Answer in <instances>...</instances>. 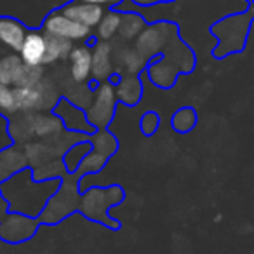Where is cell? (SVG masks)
Masks as SVG:
<instances>
[{"instance_id": "d6a6232c", "label": "cell", "mask_w": 254, "mask_h": 254, "mask_svg": "<svg viewBox=\"0 0 254 254\" xmlns=\"http://www.w3.org/2000/svg\"><path fill=\"white\" fill-rule=\"evenodd\" d=\"M91 150H92V145H91V141H89V138L71 146V148L68 150L63 157V162H64V166H66L68 173H75L77 167H78V164L82 162V159H84Z\"/></svg>"}, {"instance_id": "f546056e", "label": "cell", "mask_w": 254, "mask_h": 254, "mask_svg": "<svg viewBox=\"0 0 254 254\" xmlns=\"http://www.w3.org/2000/svg\"><path fill=\"white\" fill-rule=\"evenodd\" d=\"M64 98L70 103H73L75 106L82 110H87L92 103V98H94V89L87 84V82H73V87H68Z\"/></svg>"}, {"instance_id": "4fadbf2b", "label": "cell", "mask_w": 254, "mask_h": 254, "mask_svg": "<svg viewBox=\"0 0 254 254\" xmlns=\"http://www.w3.org/2000/svg\"><path fill=\"white\" fill-rule=\"evenodd\" d=\"M46 53H47V39L46 33L39 32V30H32L26 35L23 47L19 51V56H21L23 63L25 64H35V66H44V61H46Z\"/></svg>"}, {"instance_id": "f35d334b", "label": "cell", "mask_w": 254, "mask_h": 254, "mask_svg": "<svg viewBox=\"0 0 254 254\" xmlns=\"http://www.w3.org/2000/svg\"><path fill=\"white\" fill-rule=\"evenodd\" d=\"M7 211H9V204L4 198V195H2V191H0V219L7 214Z\"/></svg>"}, {"instance_id": "8d00e7d4", "label": "cell", "mask_w": 254, "mask_h": 254, "mask_svg": "<svg viewBox=\"0 0 254 254\" xmlns=\"http://www.w3.org/2000/svg\"><path fill=\"white\" fill-rule=\"evenodd\" d=\"M159 124H160V119L155 112H146L141 119V131L145 132L146 136H152L157 132L159 129Z\"/></svg>"}, {"instance_id": "5b68a950", "label": "cell", "mask_w": 254, "mask_h": 254, "mask_svg": "<svg viewBox=\"0 0 254 254\" xmlns=\"http://www.w3.org/2000/svg\"><path fill=\"white\" fill-rule=\"evenodd\" d=\"M178 35V26L173 23H157V25L146 26L141 35L136 39V49L146 58H157L164 53L167 44Z\"/></svg>"}, {"instance_id": "e575fe53", "label": "cell", "mask_w": 254, "mask_h": 254, "mask_svg": "<svg viewBox=\"0 0 254 254\" xmlns=\"http://www.w3.org/2000/svg\"><path fill=\"white\" fill-rule=\"evenodd\" d=\"M44 80V66H35V64H25L16 80L14 87H37Z\"/></svg>"}, {"instance_id": "836d02e7", "label": "cell", "mask_w": 254, "mask_h": 254, "mask_svg": "<svg viewBox=\"0 0 254 254\" xmlns=\"http://www.w3.org/2000/svg\"><path fill=\"white\" fill-rule=\"evenodd\" d=\"M18 98L19 112L33 113L39 112V92L37 87H14Z\"/></svg>"}, {"instance_id": "d4e9b609", "label": "cell", "mask_w": 254, "mask_h": 254, "mask_svg": "<svg viewBox=\"0 0 254 254\" xmlns=\"http://www.w3.org/2000/svg\"><path fill=\"white\" fill-rule=\"evenodd\" d=\"M47 53H46V61L44 64H53L56 61H63L68 60L71 49H73V42L66 39H61V37H54V35H47Z\"/></svg>"}, {"instance_id": "8992f818", "label": "cell", "mask_w": 254, "mask_h": 254, "mask_svg": "<svg viewBox=\"0 0 254 254\" xmlns=\"http://www.w3.org/2000/svg\"><path fill=\"white\" fill-rule=\"evenodd\" d=\"M39 219L23 212H7L0 219V239L9 244H21L37 233Z\"/></svg>"}, {"instance_id": "f1b7e54d", "label": "cell", "mask_w": 254, "mask_h": 254, "mask_svg": "<svg viewBox=\"0 0 254 254\" xmlns=\"http://www.w3.org/2000/svg\"><path fill=\"white\" fill-rule=\"evenodd\" d=\"M32 173L35 181H46V180H63L68 174V171L63 159H54L42 164V166L35 167V169H32Z\"/></svg>"}, {"instance_id": "ac0fdd59", "label": "cell", "mask_w": 254, "mask_h": 254, "mask_svg": "<svg viewBox=\"0 0 254 254\" xmlns=\"http://www.w3.org/2000/svg\"><path fill=\"white\" fill-rule=\"evenodd\" d=\"M146 73L148 78L152 80V84H155L160 89H171L178 80V68L173 63L166 60V58L159 56L153 63H150L146 66Z\"/></svg>"}, {"instance_id": "2e32d148", "label": "cell", "mask_w": 254, "mask_h": 254, "mask_svg": "<svg viewBox=\"0 0 254 254\" xmlns=\"http://www.w3.org/2000/svg\"><path fill=\"white\" fill-rule=\"evenodd\" d=\"M115 71L119 75H139L148 66V60L136 47H124L115 54Z\"/></svg>"}, {"instance_id": "30bf717a", "label": "cell", "mask_w": 254, "mask_h": 254, "mask_svg": "<svg viewBox=\"0 0 254 254\" xmlns=\"http://www.w3.org/2000/svg\"><path fill=\"white\" fill-rule=\"evenodd\" d=\"M160 56L166 58L169 63H173L180 73H191L195 64H197V58H195L193 51L178 35L167 44V47L164 49V53Z\"/></svg>"}, {"instance_id": "4dcf8cb0", "label": "cell", "mask_w": 254, "mask_h": 254, "mask_svg": "<svg viewBox=\"0 0 254 254\" xmlns=\"http://www.w3.org/2000/svg\"><path fill=\"white\" fill-rule=\"evenodd\" d=\"M197 112L190 106H185L174 112L173 119H171V126L176 132L185 134V132H190L195 126H197Z\"/></svg>"}, {"instance_id": "8fae6325", "label": "cell", "mask_w": 254, "mask_h": 254, "mask_svg": "<svg viewBox=\"0 0 254 254\" xmlns=\"http://www.w3.org/2000/svg\"><path fill=\"white\" fill-rule=\"evenodd\" d=\"M61 11H63L68 18L73 19V21L89 26V28L98 26L103 18V14L106 12L105 9H103V5L89 4V2H82V0L70 2V4L64 5Z\"/></svg>"}, {"instance_id": "7a4b0ae2", "label": "cell", "mask_w": 254, "mask_h": 254, "mask_svg": "<svg viewBox=\"0 0 254 254\" xmlns=\"http://www.w3.org/2000/svg\"><path fill=\"white\" fill-rule=\"evenodd\" d=\"M254 23V2L247 4V9L225 16L211 26V33L218 39L212 49L216 60H223L232 54L242 53L247 46L251 26Z\"/></svg>"}, {"instance_id": "277c9868", "label": "cell", "mask_w": 254, "mask_h": 254, "mask_svg": "<svg viewBox=\"0 0 254 254\" xmlns=\"http://www.w3.org/2000/svg\"><path fill=\"white\" fill-rule=\"evenodd\" d=\"M117 101L119 99H117L115 84L110 80L99 82V85L94 89V98H92L91 106L85 110L89 124L94 129H106L115 117Z\"/></svg>"}, {"instance_id": "603a6c76", "label": "cell", "mask_w": 254, "mask_h": 254, "mask_svg": "<svg viewBox=\"0 0 254 254\" xmlns=\"http://www.w3.org/2000/svg\"><path fill=\"white\" fill-rule=\"evenodd\" d=\"M146 28L145 18L134 11H124L122 12V23H120L119 35L122 40H136L141 32Z\"/></svg>"}, {"instance_id": "7402d4cb", "label": "cell", "mask_w": 254, "mask_h": 254, "mask_svg": "<svg viewBox=\"0 0 254 254\" xmlns=\"http://www.w3.org/2000/svg\"><path fill=\"white\" fill-rule=\"evenodd\" d=\"M23 152H25V155H26L30 169H35V167L56 159L53 146H51V143L46 141V139L26 143V145H23Z\"/></svg>"}, {"instance_id": "ffe728a7", "label": "cell", "mask_w": 254, "mask_h": 254, "mask_svg": "<svg viewBox=\"0 0 254 254\" xmlns=\"http://www.w3.org/2000/svg\"><path fill=\"white\" fill-rule=\"evenodd\" d=\"M25 167H28V160H26L23 148L7 146V148L0 150V185Z\"/></svg>"}, {"instance_id": "1f68e13d", "label": "cell", "mask_w": 254, "mask_h": 254, "mask_svg": "<svg viewBox=\"0 0 254 254\" xmlns=\"http://www.w3.org/2000/svg\"><path fill=\"white\" fill-rule=\"evenodd\" d=\"M106 162H108V157L96 152V150H91V152L82 159V162L78 164L75 174H77L78 178L87 176V174H98L103 171V167L106 166Z\"/></svg>"}, {"instance_id": "ab89813d", "label": "cell", "mask_w": 254, "mask_h": 254, "mask_svg": "<svg viewBox=\"0 0 254 254\" xmlns=\"http://www.w3.org/2000/svg\"><path fill=\"white\" fill-rule=\"evenodd\" d=\"M132 2L138 4V5H141V7H148V5L155 4V2H159V0H132Z\"/></svg>"}, {"instance_id": "d6986e66", "label": "cell", "mask_w": 254, "mask_h": 254, "mask_svg": "<svg viewBox=\"0 0 254 254\" xmlns=\"http://www.w3.org/2000/svg\"><path fill=\"white\" fill-rule=\"evenodd\" d=\"M117 99L127 106H134L143 96V84L138 75H120L115 78Z\"/></svg>"}, {"instance_id": "e0dca14e", "label": "cell", "mask_w": 254, "mask_h": 254, "mask_svg": "<svg viewBox=\"0 0 254 254\" xmlns=\"http://www.w3.org/2000/svg\"><path fill=\"white\" fill-rule=\"evenodd\" d=\"M28 30L21 21L14 18H0V44L9 47L14 53H19L25 42Z\"/></svg>"}, {"instance_id": "484cf974", "label": "cell", "mask_w": 254, "mask_h": 254, "mask_svg": "<svg viewBox=\"0 0 254 254\" xmlns=\"http://www.w3.org/2000/svg\"><path fill=\"white\" fill-rule=\"evenodd\" d=\"M37 92H39V112H53L58 106V103L63 99L58 85L53 84L51 80H47L46 77L37 85Z\"/></svg>"}, {"instance_id": "9a60e30c", "label": "cell", "mask_w": 254, "mask_h": 254, "mask_svg": "<svg viewBox=\"0 0 254 254\" xmlns=\"http://www.w3.org/2000/svg\"><path fill=\"white\" fill-rule=\"evenodd\" d=\"M33 134L39 139H53L58 138L66 131L63 120L51 112H33L32 113Z\"/></svg>"}, {"instance_id": "83f0119b", "label": "cell", "mask_w": 254, "mask_h": 254, "mask_svg": "<svg viewBox=\"0 0 254 254\" xmlns=\"http://www.w3.org/2000/svg\"><path fill=\"white\" fill-rule=\"evenodd\" d=\"M89 141H91V145H92V150L103 153V155L108 157V159L117 152V148H119L117 138L110 131H106V129H98V131H94L89 136Z\"/></svg>"}, {"instance_id": "60d3db41", "label": "cell", "mask_w": 254, "mask_h": 254, "mask_svg": "<svg viewBox=\"0 0 254 254\" xmlns=\"http://www.w3.org/2000/svg\"><path fill=\"white\" fill-rule=\"evenodd\" d=\"M246 2H247V4H251V2H254V0H246Z\"/></svg>"}, {"instance_id": "4316f807", "label": "cell", "mask_w": 254, "mask_h": 254, "mask_svg": "<svg viewBox=\"0 0 254 254\" xmlns=\"http://www.w3.org/2000/svg\"><path fill=\"white\" fill-rule=\"evenodd\" d=\"M120 23H122V12L115 11V9L105 12L101 21H99V25L96 26V30H98L96 35H98V39L105 40V42H110L113 37L119 35Z\"/></svg>"}, {"instance_id": "52a82bcc", "label": "cell", "mask_w": 254, "mask_h": 254, "mask_svg": "<svg viewBox=\"0 0 254 254\" xmlns=\"http://www.w3.org/2000/svg\"><path fill=\"white\" fill-rule=\"evenodd\" d=\"M42 32L47 35L61 37V39L71 40V42H85L87 39H91L92 28L80 23L73 21L71 18H68L63 11H54L44 19Z\"/></svg>"}, {"instance_id": "44dd1931", "label": "cell", "mask_w": 254, "mask_h": 254, "mask_svg": "<svg viewBox=\"0 0 254 254\" xmlns=\"http://www.w3.org/2000/svg\"><path fill=\"white\" fill-rule=\"evenodd\" d=\"M9 136L16 145H26L30 143L35 134H33V124H32V113L18 112L9 120Z\"/></svg>"}, {"instance_id": "ba28073f", "label": "cell", "mask_w": 254, "mask_h": 254, "mask_svg": "<svg viewBox=\"0 0 254 254\" xmlns=\"http://www.w3.org/2000/svg\"><path fill=\"white\" fill-rule=\"evenodd\" d=\"M110 207H113V205L108 198L106 188H89L80 197V207L78 209H80L85 218L92 219V221L105 223V225H112L113 228H117L119 225L113 223L106 214V211Z\"/></svg>"}, {"instance_id": "7c38bea8", "label": "cell", "mask_w": 254, "mask_h": 254, "mask_svg": "<svg viewBox=\"0 0 254 254\" xmlns=\"http://www.w3.org/2000/svg\"><path fill=\"white\" fill-rule=\"evenodd\" d=\"M112 46L105 40H98L92 47V78L105 82L115 73V63L112 56Z\"/></svg>"}, {"instance_id": "5bb4252c", "label": "cell", "mask_w": 254, "mask_h": 254, "mask_svg": "<svg viewBox=\"0 0 254 254\" xmlns=\"http://www.w3.org/2000/svg\"><path fill=\"white\" fill-rule=\"evenodd\" d=\"M70 77L73 82H89L92 77V49L85 44L71 49L70 56Z\"/></svg>"}, {"instance_id": "cb8c5ba5", "label": "cell", "mask_w": 254, "mask_h": 254, "mask_svg": "<svg viewBox=\"0 0 254 254\" xmlns=\"http://www.w3.org/2000/svg\"><path fill=\"white\" fill-rule=\"evenodd\" d=\"M23 66H25V63H23L19 54H5L0 58V84L14 87Z\"/></svg>"}, {"instance_id": "74e56055", "label": "cell", "mask_w": 254, "mask_h": 254, "mask_svg": "<svg viewBox=\"0 0 254 254\" xmlns=\"http://www.w3.org/2000/svg\"><path fill=\"white\" fill-rule=\"evenodd\" d=\"M82 2H89V4L96 5H110V7H117L119 4H122V0H82Z\"/></svg>"}, {"instance_id": "6da1fadb", "label": "cell", "mask_w": 254, "mask_h": 254, "mask_svg": "<svg viewBox=\"0 0 254 254\" xmlns=\"http://www.w3.org/2000/svg\"><path fill=\"white\" fill-rule=\"evenodd\" d=\"M60 185L61 180L35 181L32 169L25 167L0 185V191L7 200L11 211L39 218L49 198L58 191Z\"/></svg>"}, {"instance_id": "d590c367", "label": "cell", "mask_w": 254, "mask_h": 254, "mask_svg": "<svg viewBox=\"0 0 254 254\" xmlns=\"http://www.w3.org/2000/svg\"><path fill=\"white\" fill-rule=\"evenodd\" d=\"M19 112L16 89L12 85L0 84V113L5 117H12Z\"/></svg>"}, {"instance_id": "3957f363", "label": "cell", "mask_w": 254, "mask_h": 254, "mask_svg": "<svg viewBox=\"0 0 254 254\" xmlns=\"http://www.w3.org/2000/svg\"><path fill=\"white\" fill-rule=\"evenodd\" d=\"M77 174H66L61 180L58 191L49 198L44 211L37 218L39 223H42V225H56V223L63 221L66 216L73 214L80 207L82 195L78 193L80 187L77 183Z\"/></svg>"}, {"instance_id": "9c48e42d", "label": "cell", "mask_w": 254, "mask_h": 254, "mask_svg": "<svg viewBox=\"0 0 254 254\" xmlns=\"http://www.w3.org/2000/svg\"><path fill=\"white\" fill-rule=\"evenodd\" d=\"M54 113L63 120L66 131H75V132H84V134L91 136L96 131L94 127L89 124L87 115H85V110L75 106L73 103H70L66 98H63L58 106L54 108Z\"/></svg>"}]
</instances>
